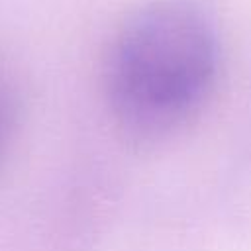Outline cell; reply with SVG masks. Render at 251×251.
Returning a JSON list of instances; mask_svg holds the SVG:
<instances>
[{
	"mask_svg": "<svg viewBox=\"0 0 251 251\" xmlns=\"http://www.w3.org/2000/svg\"><path fill=\"white\" fill-rule=\"evenodd\" d=\"M218 63L216 24L196 0H153L127 18L112 45L114 112L135 133H165L202 104Z\"/></svg>",
	"mask_w": 251,
	"mask_h": 251,
	"instance_id": "obj_1",
	"label": "cell"
},
{
	"mask_svg": "<svg viewBox=\"0 0 251 251\" xmlns=\"http://www.w3.org/2000/svg\"><path fill=\"white\" fill-rule=\"evenodd\" d=\"M6 133H8V116H6V110L0 102V151H2L4 141H6Z\"/></svg>",
	"mask_w": 251,
	"mask_h": 251,
	"instance_id": "obj_2",
	"label": "cell"
}]
</instances>
